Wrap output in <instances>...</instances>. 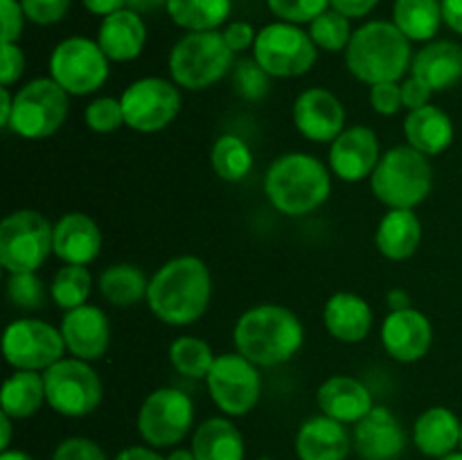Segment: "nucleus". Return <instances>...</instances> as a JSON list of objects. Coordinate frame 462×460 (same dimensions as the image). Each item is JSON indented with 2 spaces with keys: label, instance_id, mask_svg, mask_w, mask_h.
Returning a JSON list of instances; mask_svg holds the SVG:
<instances>
[{
  "label": "nucleus",
  "instance_id": "6e6552de",
  "mask_svg": "<svg viewBox=\"0 0 462 460\" xmlns=\"http://www.w3.org/2000/svg\"><path fill=\"white\" fill-rule=\"evenodd\" d=\"M54 253V225L36 210H16L0 224V264L9 273L36 271Z\"/></svg>",
  "mask_w": 462,
  "mask_h": 460
},
{
  "label": "nucleus",
  "instance_id": "6ab92c4d",
  "mask_svg": "<svg viewBox=\"0 0 462 460\" xmlns=\"http://www.w3.org/2000/svg\"><path fill=\"white\" fill-rule=\"evenodd\" d=\"M61 334L66 350L84 361H97L111 345V323L95 305H81L63 314Z\"/></svg>",
  "mask_w": 462,
  "mask_h": 460
},
{
  "label": "nucleus",
  "instance_id": "79ce46f5",
  "mask_svg": "<svg viewBox=\"0 0 462 460\" xmlns=\"http://www.w3.org/2000/svg\"><path fill=\"white\" fill-rule=\"evenodd\" d=\"M271 12L284 23H311L329 9V0H266Z\"/></svg>",
  "mask_w": 462,
  "mask_h": 460
},
{
  "label": "nucleus",
  "instance_id": "f03ea898",
  "mask_svg": "<svg viewBox=\"0 0 462 460\" xmlns=\"http://www.w3.org/2000/svg\"><path fill=\"white\" fill-rule=\"evenodd\" d=\"M305 343V327L291 309L282 305H257L244 311L235 325L239 354L255 365L287 363Z\"/></svg>",
  "mask_w": 462,
  "mask_h": 460
},
{
  "label": "nucleus",
  "instance_id": "052dcab7",
  "mask_svg": "<svg viewBox=\"0 0 462 460\" xmlns=\"http://www.w3.org/2000/svg\"><path fill=\"white\" fill-rule=\"evenodd\" d=\"M0 460H34L30 454H25V451L21 449H7L0 454Z\"/></svg>",
  "mask_w": 462,
  "mask_h": 460
},
{
  "label": "nucleus",
  "instance_id": "39448f33",
  "mask_svg": "<svg viewBox=\"0 0 462 460\" xmlns=\"http://www.w3.org/2000/svg\"><path fill=\"white\" fill-rule=\"evenodd\" d=\"M370 188L383 206L413 210L433 188V167L429 156L413 147L388 149L370 176Z\"/></svg>",
  "mask_w": 462,
  "mask_h": 460
},
{
  "label": "nucleus",
  "instance_id": "473e14b6",
  "mask_svg": "<svg viewBox=\"0 0 462 460\" xmlns=\"http://www.w3.org/2000/svg\"><path fill=\"white\" fill-rule=\"evenodd\" d=\"M147 291L149 278L135 264H113L99 275V293L113 307H135Z\"/></svg>",
  "mask_w": 462,
  "mask_h": 460
},
{
  "label": "nucleus",
  "instance_id": "8fccbe9b",
  "mask_svg": "<svg viewBox=\"0 0 462 460\" xmlns=\"http://www.w3.org/2000/svg\"><path fill=\"white\" fill-rule=\"evenodd\" d=\"M431 93L433 90L413 75L402 84V99H404V106L409 108V111L427 106L429 99H431Z\"/></svg>",
  "mask_w": 462,
  "mask_h": 460
},
{
  "label": "nucleus",
  "instance_id": "7c9ffc66",
  "mask_svg": "<svg viewBox=\"0 0 462 460\" xmlns=\"http://www.w3.org/2000/svg\"><path fill=\"white\" fill-rule=\"evenodd\" d=\"M0 401H3V413L12 419H27L36 415L41 406L48 404L43 374L34 373V370H16L3 383Z\"/></svg>",
  "mask_w": 462,
  "mask_h": 460
},
{
  "label": "nucleus",
  "instance_id": "13d9d810",
  "mask_svg": "<svg viewBox=\"0 0 462 460\" xmlns=\"http://www.w3.org/2000/svg\"><path fill=\"white\" fill-rule=\"evenodd\" d=\"M388 305H391L393 311L409 309V307H411V298L406 296V291H402V289H393V291L388 293Z\"/></svg>",
  "mask_w": 462,
  "mask_h": 460
},
{
  "label": "nucleus",
  "instance_id": "c756f323",
  "mask_svg": "<svg viewBox=\"0 0 462 460\" xmlns=\"http://www.w3.org/2000/svg\"><path fill=\"white\" fill-rule=\"evenodd\" d=\"M189 449L197 460H244L246 455L242 433L226 418H210L199 424Z\"/></svg>",
  "mask_w": 462,
  "mask_h": 460
},
{
  "label": "nucleus",
  "instance_id": "cd10ccee",
  "mask_svg": "<svg viewBox=\"0 0 462 460\" xmlns=\"http://www.w3.org/2000/svg\"><path fill=\"white\" fill-rule=\"evenodd\" d=\"M420 239H422V224H420L418 215L406 207H391V212H386L383 219L379 221L377 235H374L379 253L393 262L413 257L420 246Z\"/></svg>",
  "mask_w": 462,
  "mask_h": 460
},
{
  "label": "nucleus",
  "instance_id": "a878e982",
  "mask_svg": "<svg viewBox=\"0 0 462 460\" xmlns=\"http://www.w3.org/2000/svg\"><path fill=\"white\" fill-rule=\"evenodd\" d=\"M411 75L431 90H447L462 79V48L451 41L427 43L411 63Z\"/></svg>",
  "mask_w": 462,
  "mask_h": 460
},
{
  "label": "nucleus",
  "instance_id": "603ef678",
  "mask_svg": "<svg viewBox=\"0 0 462 460\" xmlns=\"http://www.w3.org/2000/svg\"><path fill=\"white\" fill-rule=\"evenodd\" d=\"M84 7L88 9L95 16H111V14L120 12V9H126V0H81Z\"/></svg>",
  "mask_w": 462,
  "mask_h": 460
},
{
  "label": "nucleus",
  "instance_id": "ddd939ff",
  "mask_svg": "<svg viewBox=\"0 0 462 460\" xmlns=\"http://www.w3.org/2000/svg\"><path fill=\"white\" fill-rule=\"evenodd\" d=\"M208 392L217 409L230 418L251 413L262 395V379L257 365L244 354H221L206 377Z\"/></svg>",
  "mask_w": 462,
  "mask_h": 460
},
{
  "label": "nucleus",
  "instance_id": "423d86ee",
  "mask_svg": "<svg viewBox=\"0 0 462 460\" xmlns=\"http://www.w3.org/2000/svg\"><path fill=\"white\" fill-rule=\"evenodd\" d=\"M235 52L224 32H189L170 52V72L176 86L188 90L210 88L233 70Z\"/></svg>",
  "mask_w": 462,
  "mask_h": 460
},
{
  "label": "nucleus",
  "instance_id": "864d4df0",
  "mask_svg": "<svg viewBox=\"0 0 462 460\" xmlns=\"http://www.w3.org/2000/svg\"><path fill=\"white\" fill-rule=\"evenodd\" d=\"M442 18H445L447 27L462 34V0H442Z\"/></svg>",
  "mask_w": 462,
  "mask_h": 460
},
{
  "label": "nucleus",
  "instance_id": "37998d69",
  "mask_svg": "<svg viewBox=\"0 0 462 460\" xmlns=\"http://www.w3.org/2000/svg\"><path fill=\"white\" fill-rule=\"evenodd\" d=\"M72 0H21L27 21L36 25H54L70 9Z\"/></svg>",
  "mask_w": 462,
  "mask_h": 460
},
{
  "label": "nucleus",
  "instance_id": "4468645a",
  "mask_svg": "<svg viewBox=\"0 0 462 460\" xmlns=\"http://www.w3.org/2000/svg\"><path fill=\"white\" fill-rule=\"evenodd\" d=\"M125 124L140 133H156L170 126L180 113V90L161 77H143L134 81L120 97Z\"/></svg>",
  "mask_w": 462,
  "mask_h": 460
},
{
  "label": "nucleus",
  "instance_id": "58836bf2",
  "mask_svg": "<svg viewBox=\"0 0 462 460\" xmlns=\"http://www.w3.org/2000/svg\"><path fill=\"white\" fill-rule=\"evenodd\" d=\"M269 72L255 59H239L233 66V86L244 99L257 102L269 93Z\"/></svg>",
  "mask_w": 462,
  "mask_h": 460
},
{
  "label": "nucleus",
  "instance_id": "ea45409f",
  "mask_svg": "<svg viewBox=\"0 0 462 460\" xmlns=\"http://www.w3.org/2000/svg\"><path fill=\"white\" fill-rule=\"evenodd\" d=\"M7 298L18 309H41L45 305V284L36 271L9 273Z\"/></svg>",
  "mask_w": 462,
  "mask_h": 460
},
{
  "label": "nucleus",
  "instance_id": "393cba45",
  "mask_svg": "<svg viewBox=\"0 0 462 460\" xmlns=\"http://www.w3.org/2000/svg\"><path fill=\"white\" fill-rule=\"evenodd\" d=\"M328 332L341 343H361L373 329V309L356 293H334L323 311Z\"/></svg>",
  "mask_w": 462,
  "mask_h": 460
},
{
  "label": "nucleus",
  "instance_id": "b1692460",
  "mask_svg": "<svg viewBox=\"0 0 462 460\" xmlns=\"http://www.w3.org/2000/svg\"><path fill=\"white\" fill-rule=\"evenodd\" d=\"M97 43L108 61H134L147 43V27H144L143 16L129 7L111 14L99 25Z\"/></svg>",
  "mask_w": 462,
  "mask_h": 460
},
{
  "label": "nucleus",
  "instance_id": "2eb2a0df",
  "mask_svg": "<svg viewBox=\"0 0 462 460\" xmlns=\"http://www.w3.org/2000/svg\"><path fill=\"white\" fill-rule=\"evenodd\" d=\"M66 341L61 329L45 320L21 318L7 325L3 334V354L16 370H48L63 359Z\"/></svg>",
  "mask_w": 462,
  "mask_h": 460
},
{
  "label": "nucleus",
  "instance_id": "9d476101",
  "mask_svg": "<svg viewBox=\"0 0 462 460\" xmlns=\"http://www.w3.org/2000/svg\"><path fill=\"white\" fill-rule=\"evenodd\" d=\"M253 59L271 77H300L314 68L319 48L310 32L293 23H271L257 32Z\"/></svg>",
  "mask_w": 462,
  "mask_h": 460
},
{
  "label": "nucleus",
  "instance_id": "4be33fe9",
  "mask_svg": "<svg viewBox=\"0 0 462 460\" xmlns=\"http://www.w3.org/2000/svg\"><path fill=\"white\" fill-rule=\"evenodd\" d=\"M102 251L99 225L84 212H68L54 224V255L63 264H90Z\"/></svg>",
  "mask_w": 462,
  "mask_h": 460
},
{
  "label": "nucleus",
  "instance_id": "c85d7f7f",
  "mask_svg": "<svg viewBox=\"0 0 462 460\" xmlns=\"http://www.w3.org/2000/svg\"><path fill=\"white\" fill-rule=\"evenodd\" d=\"M460 428L462 422L456 418V413H451L445 406H433L424 410L415 422V446L429 458H442L460 445Z\"/></svg>",
  "mask_w": 462,
  "mask_h": 460
},
{
  "label": "nucleus",
  "instance_id": "4d7b16f0",
  "mask_svg": "<svg viewBox=\"0 0 462 460\" xmlns=\"http://www.w3.org/2000/svg\"><path fill=\"white\" fill-rule=\"evenodd\" d=\"M167 3H170V0H126V7L134 9V12L138 14H152L158 12L161 7L167 9Z\"/></svg>",
  "mask_w": 462,
  "mask_h": 460
},
{
  "label": "nucleus",
  "instance_id": "9b49d317",
  "mask_svg": "<svg viewBox=\"0 0 462 460\" xmlns=\"http://www.w3.org/2000/svg\"><path fill=\"white\" fill-rule=\"evenodd\" d=\"M50 77L68 95H90L108 79V57L97 41L70 36L50 54Z\"/></svg>",
  "mask_w": 462,
  "mask_h": 460
},
{
  "label": "nucleus",
  "instance_id": "7ed1b4c3",
  "mask_svg": "<svg viewBox=\"0 0 462 460\" xmlns=\"http://www.w3.org/2000/svg\"><path fill=\"white\" fill-rule=\"evenodd\" d=\"M332 192V176L311 153L291 152L275 158L264 179V194L271 206L287 216H302L319 210Z\"/></svg>",
  "mask_w": 462,
  "mask_h": 460
},
{
  "label": "nucleus",
  "instance_id": "a211bd4d",
  "mask_svg": "<svg viewBox=\"0 0 462 460\" xmlns=\"http://www.w3.org/2000/svg\"><path fill=\"white\" fill-rule=\"evenodd\" d=\"M379 140L368 126H350L329 147V170L347 183L373 176L379 165Z\"/></svg>",
  "mask_w": 462,
  "mask_h": 460
},
{
  "label": "nucleus",
  "instance_id": "72a5a7b5",
  "mask_svg": "<svg viewBox=\"0 0 462 460\" xmlns=\"http://www.w3.org/2000/svg\"><path fill=\"white\" fill-rule=\"evenodd\" d=\"M233 12V0H170L167 14L189 32H212L224 25Z\"/></svg>",
  "mask_w": 462,
  "mask_h": 460
},
{
  "label": "nucleus",
  "instance_id": "4c0bfd02",
  "mask_svg": "<svg viewBox=\"0 0 462 460\" xmlns=\"http://www.w3.org/2000/svg\"><path fill=\"white\" fill-rule=\"evenodd\" d=\"M350 18L338 14L337 9L329 7L328 12L320 14L319 18L310 23V36L319 50H328V52H341L347 50L352 39Z\"/></svg>",
  "mask_w": 462,
  "mask_h": 460
},
{
  "label": "nucleus",
  "instance_id": "f3484780",
  "mask_svg": "<svg viewBox=\"0 0 462 460\" xmlns=\"http://www.w3.org/2000/svg\"><path fill=\"white\" fill-rule=\"evenodd\" d=\"M382 343L383 350L395 361H402V363L420 361L431 350V320L413 307L391 311L382 325Z\"/></svg>",
  "mask_w": 462,
  "mask_h": 460
},
{
  "label": "nucleus",
  "instance_id": "e433bc0d",
  "mask_svg": "<svg viewBox=\"0 0 462 460\" xmlns=\"http://www.w3.org/2000/svg\"><path fill=\"white\" fill-rule=\"evenodd\" d=\"M217 356L203 338L180 336L170 345V361L176 373L189 379H206Z\"/></svg>",
  "mask_w": 462,
  "mask_h": 460
},
{
  "label": "nucleus",
  "instance_id": "49530a36",
  "mask_svg": "<svg viewBox=\"0 0 462 460\" xmlns=\"http://www.w3.org/2000/svg\"><path fill=\"white\" fill-rule=\"evenodd\" d=\"M25 12L21 0H0V21H3V43H18L25 25Z\"/></svg>",
  "mask_w": 462,
  "mask_h": 460
},
{
  "label": "nucleus",
  "instance_id": "680f3d73",
  "mask_svg": "<svg viewBox=\"0 0 462 460\" xmlns=\"http://www.w3.org/2000/svg\"><path fill=\"white\" fill-rule=\"evenodd\" d=\"M167 460H197V458H194L192 449H176L167 455Z\"/></svg>",
  "mask_w": 462,
  "mask_h": 460
},
{
  "label": "nucleus",
  "instance_id": "c9c22d12",
  "mask_svg": "<svg viewBox=\"0 0 462 460\" xmlns=\"http://www.w3.org/2000/svg\"><path fill=\"white\" fill-rule=\"evenodd\" d=\"M90 289H93V275H90L88 266L81 264L61 266L54 273L52 284H50L52 300L66 311L86 305V300L90 296Z\"/></svg>",
  "mask_w": 462,
  "mask_h": 460
},
{
  "label": "nucleus",
  "instance_id": "a18cd8bd",
  "mask_svg": "<svg viewBox=\"0 0 462 460\" xmlns=\"http://www.w3.org/2000/svg\"><path fill=\"white\" fill-rule=\"evenodd\" d=\"M370 104H373V111L379 115H395L400 113V108L404 106V99H402V86L397 81H382V84H374L370 88Z\"/></svg>",
  "mask_w": 462,
  "mask_h": 460
},
{
  "label": "nucleus",
  "instance_id": "f8f14e48",
  "mask_svg": "<svg viewBox=\"0 0 462 460\" xmlns=\"http://www.w3.org/2000/svg\"><path fill=\"white\" fill-rule=\"evenodd\" d=\"M138 433L149 446H174L194 424V401L179 388H158L149 392L138 410Z\"/></svg>",
  "mask_w": 462,
  "mask_h": 460
},
{
  "label": "nucleus",
  "instance_id": "20e7f679",
  "mask_svg": "<svg viewBox=\"0 0 462 460\" xmlns=\"http://www.w3.org/2000/svg\"><path fill=\"white\" fill-rule=\"evenodd\" d=\"M346 63L364 84L397 81L413 63L411 41L395 23L370 21L352 34L346 50Z\"/></svg>",
  "mask_w": 462,
  "mask_h": 460
},
{
  "label": "nucleus",
  "instance_id": "bf43d9fd",
  "mask_svg": "<svg viewBox=\"0 0 462 460\" xmlns=\"http://www.w3.org/2000/svg\"><path fill=\"white\" fill-rule=\"evenodd\" d=\"M0 431H3V437H0V451L9 449V442H12V418L9 415H0Z\"/></svg>",
  "mask_w": 462,
  "mask_h": 460
},
{
  "label": "nucleus",
  "instance_id": "e2e57ef3",
  "mask_svg": "<svg viewBox=\"0 0 462 460\" xmlns=\"http://www.w3.org/2000/svg\"><path fill=\"white\" fill-rule=\"evenodd\" d=\"M436 460H462V451H451V454L442 455V458H436Z\"/></svg>",
  "mask_w": 462,
  "mask_h": 460
},
{
  "label": "nucleus",
  "instance_id": "6e6d98bb",
  "mask_svg": "<svg viewBox=\"0 0 462 460\" xmlns=\"http://www.w3.org/2000/svg\"><path fill=\"white\" fill-rule=\"evenodd\" d=\"M12 111H14V97L12 93H9V86H3V88H0V126H3V129H7L9 126Z\"/></svg>",
  "mask_w": 462,
  "mask_h": 460
},
{
  "label": "nucleus",
  "instance_id": "c03bdc74",
  "mask_svg": "<svg viewBox=\"0 0 462 460\" xmlns=\"http://www.w3.org/2000/svg\"><path fill=\"white\" fill-rule=\"evenodd\" d=\"M52 460H108L102 446L88 437H66L54 449Z\"/></svg>",
  "mask_w": 462,
  "mask_h": 460
},
{
  "label": "nucleus",
  "instance_id": "3c124183",
  "mask_svg": "<svg viewBox=\"0 0 462 460\" xmlns=\"http://www.w3.org/2000/svg\"><path fill=\"white\" fill-rule=\"evenodd\" d=\"M379 5V0H329V7L346 18H364Z\"/></svg>",
  "mask_w": 462,
  "mask_h": 460
},
{
  "label": "nucleus",
  "instance_id": "5fc2aeb1",
  "mask_svg": "<svg viewBox=\"0 0 462 460\" xmlns=\"http://www.w3.org/2000/svg\"><path fill=\"white\" fill-rule=\"evenodd\" d=\"M113 460H167L152 446H126Z\"/></svg>",
  "mask_w": 462,
  "mask_h": 460
},
{
  "label": "nucleus",
  "instance_id": "f257e3e1",
  "mask_svg": "<svg viewBox=\"0 0 462 460\" xmlns=\"http://www.w3.org/2000/svg\"><path fill=\"white\" fill-rule=\"evenodd\" d=\"M210 298V269L194 255L174 257L149 278V309L158 320L174 327L192 325L201 318Z\"/></svg>",
  "mask_w": 462,
  "mask_h": 460
},
{
  "label": "nucleus",
  "instance_id": "412c9836",
  "mask_svg": "<svg viewBox=\"0 0 462 460\" xmlns=\"http://www.w3.org/2000/svg\"><path fill=\"white\" fill-rule=\"evenodd\" d=\"M320 413L341 424H356L374 409L373 395L359 379L334 374L316 392Z\"/></svg>",
  "mask_w": 462,
  "mask_h": 460
},
{
  "label": "nucleus",
  "instance_id": "0eeeda50",
  "mask_svg": "<svg viewBox=\"0 0 462 460\" xmlns=\"http://www.w3.org/2000/svg\"><path fill=\"white\" fill-rule=\"evenodd\" d=\"M68 93L52 79L39 77L14 95V111L9 126L25 140H43L57 133L68 117Z\"/></svg>",
  "mask_w": 462,
  "mask_h": 460
},
{
  "label": "nucleus",
  "instance_id": "1a4fd4ad",
  "mask_svg": "<svg viewBox=\"0 0 462 460\" xmlns=\"http://www.w3.org/2000/svg\"><path fill=\"white\" fill-rule=\"evenodd\" d=\"M45 401L66 418H86L102 404L104 388L99 374L84 359H61L43 370Z\"/></svg>",
  "mask_w": 462,
  "mask_h": 460
},
{
  "label": "nucleus",
  "instance_id": "09e8293b",
  "mask_svg": "<svg viewBox=\"0 0 462 460\" xmlns=\"http://www.w3.org/2000/svg\"><path fill=\"white\" fill-rule=\"evenodd\" d=\"M224 39H226V43H228V48L233 50L235 54L246 52L251 45H255L257 32L253 30L251 23L235 21V23H230V25L224 30Z\"/></svg>",
  "mask_w": 462,
  "mask_h": 460
},
{
  "label": "nucleus",
  "instance_id": "f704fd0d",
  "mask_svg": "<svg viewBox=\"0 0 462 460\" xmlns=\"http://www.w3.org/2000/svg\"><path fill=\"white\" fill-rule=\"evenodd\" d=\"M210 162L219 179L237 183L246 179L248 171L253 170V152L239 135L226 133L212 144Z\"/></svg>",
  "mask_w": 462,
  "mask_h": 460
},
{
  "label": "nucleus",
  "instance_id": "de8ad7c7",
  "mask_svg": "<svg viewBox=\"0 0 462 460\" xmlns=\"http://www.w3.org/2000/svg\"><path fill=\"white\" fill-rule=\"evenodd\" d=\"M25 70V54L18 43H3V63H0V81L3 86H12L21 79Z\"/></svg>",
  "mask_w": 462,
  "mask_h": 460
},
{
  "label": "nucleus",
  "instance_id": "bb28decb",
  "mask_svg": "<svg viewBox=\"0 0 462 460\" xmlns=\"http://www.w3.org/2000/svg\"><path fill=\"white\" fill-rule=\"evenodd\" d=\"M404 135L409 147L418 149L424 156H438L454 143V122L442 108L427 104L409 111L404 120Z\"/></svg>",
  "mask_w": 462,
  "mask_h": 460
},
{
  "label": "nucleus",
  "instance_id": "aec40b11",
  "mask_svg": "<svg viewBox=\"0 0 462 460\" xmlns=\"http://www.w3.org/2000/svg\"><path fill=\"white\" fill-rule=\"evenodd\" d=\"M352 446L364 460H397L406 446L404 428L386 406H374L356 422Z\"/></svg>",
  "mask_w": 462,
  "mask_h": 460
},
{
  "label": "nucleus",
  "instance_id": "a19ab883",
  "mask_svg": "<svg viewBox=\"0 0 462 460\" xmlns=\"http://www.w3.org/2000/svg\"><path fill=\"white\" fill-rule=\"evenodd\" d=\"M84 120L88 129L95 133H111L125 124V111L122 102L116 97H99L90 102L84 111Z\"/></svg>",
  "mask_w": 462,
  "mask_h": 460
},
{
  "label": "nucleus",
  "instance_id": "0e129e2a",
  "mask_svg": "<svg viewBox=\"0 0 462 460\" xmlns=\"http://www.w3.org/2000/svg\"><path fill=\"white\" fill-rule=\"evenodd\" d=\"M458 446H460V451H462V428H460V445Z\"/></svg>",
  "mask_w": 462,
  "mask_h": 460
},
{
  "label": "nucleus",
  "instance_id": "2f4dec72",
  "mask_svg": "<svg viewBox=\"0 0 462 460\" xmlns=\"http://www.w3.org/2000/svg\"><path fill=\"white\" fill-rule=\"evenodd\" d=\"M393 23L409 41H431L445 23L442 0H395Z\"/></svg>",
  "mask_w": 462,
  "mask_h": 460
},
{
  "label": "nucleus",
  "instance_id": "dca6fc26",
  "mask_svg": "<svg viewBox=\"0 0 462 460\" xmlns=\"http://www.w3.org/2000/svg\"><path fill=\"white\" fill-rule=\"evenodd\" d=\"M293 122L311 143H334L346 131V108L332 90L307 88L293 104Z\"/></svg>",
  "mask_w": 462,
  "mask_h": 460
},
{
  "label": "nucleus",
  "instance_id": "5701e85b",
  "mask_svg": "<svg viewBox=\"0 0 462 460\" xmlns=\"http://www.w3.org/2000/svg\"><path fill=\"white\" fill-rule=\"evenodd\" d=\"M352 449V437L347 436L346 424L316 415L302 422L296 436L298 460H346Z\"/></svg>",
  "mask_w": 462,
  "mask_h": 460
}]
</instances>
